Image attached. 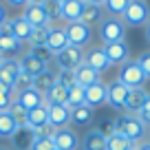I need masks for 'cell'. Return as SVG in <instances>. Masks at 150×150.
I'll return each instance as SVG.
<instances>
[{
	"instance_id": "cell-4",
	"label": "cell",
	"mask_w": 150,
	"mask_h": 150,
	"mask_svg": "<svg viewBox=\"0 0 150 150\" xmlns=\"http://www.w3.org/2000/svg\"><path fill=\"white\" fill-rule=\"evenodd\" d=\"M119 82H122L124 86H128V88H141L146 82V75L144 71H141V66L137 64V60H128L126 64L119 66Z\"/></svg>"
},
{
	"instance_id": "cell-50",
	"label": "cell",
	"mask_w": 150,
	"mask_h": 150,
	"mask_svg": "<svg viewBox=\"0 0 150 150\" xmlns=\"http://www.w3.org/2000/svg\"><path fill=\"white\" fill-rule=\"evenodd\" d=\"M29 2H31V5H42L44 0H29Z\"/></svg>"
},
{
	"instance_id": "cell-32",
	"label": "cell",
	"mask_w": 150,
	"mask_h": 150,
	"mask_svg": "<svg viewBox=\"0 0 150 150\" xmlns=\"http://www.w3.org/2000/svg\"><path fill=\"white\" fill-rule=\"evenodd\" d=\"M86 104V91L82 86H71L69 88V97H66V106L69 108H77V106H84Z\"/></svg>"
},
{
	"instance_id": "cell-48",
	"label": "cell",
	"mask_w": 150,
	"mask_h": 150,
	"mask_svg": "<svg viewBox=\"0 0 150 150\" xmlns=\"http://www.w3.org/2000/svg\"><path fill=\"white\" fill-rule=\"evenodd\" d=\"M146 40H148V44H150V20H148V24H146Z\"/></svg>"
},
{
	"instance_id": "cell-10",
	"label": "cell",
	"mask_w": 150,
	"mask_h": 150,
	"mask_svg": "<svg viewBox=\"0 0 150 150\" xmlns=\"http://www.w3.org/2000/svg\"><path fill=\"white\" fill-rule=\"evenodd\" d=\"M18 64H20V71H24V73H29L31 77H38V75H42V73H47V62H42L40 57H35L31 51L27 53V55H22L18 60Z\"/></svg>"
},
{
	"instance_id": "cell-7",
	"label": "cell",
	"mask_w": 150,
	"mask_h": 150,
	"mask_svg": "<svg viewBox=\"0 0 150 150\" xmlns=\"http://www.w3.org/2000/svg\"><path fill=\"white\" fill-rule=\"evenodd\" d=\"M104 53H106L108 62L110 64H126L128 60H130V49H128L126 40L124 42H110V44H104Z\"/></svg>"
},
{
	"instance_id": "cell-56",
	"label": "cell",
	"mask_w": 150,
	"mask_h": 150,
	"mask_svg": "<svg viewBox=\"0 0 150 150\" xmlns=\"http://www.w3.org/2000/svg\"><path fill=\"white\" fill-rule=\"evenodd\" d=\"M55 150H57V148H55Z\"/></svg>"
},
{
	"instance_id": "cell-41",
	"label": "cell",
	"mask_w": 150,
	"mask_h": 150,
	"mask_svg": "<svg viewBox=\"0 0 150 150\" xmlns=\"http://www.w3.org/2000/svg\"><path fill=\"white\" fill-rule=\"evenodd\" d=\"M53 132H55V128H51L49 124L33 128V137H35V139H49V137H53Z\"/></svg>"
},
{
	"instance_id": "cell-30",
	"label": "cell",
	"mask_w": 150,
	"mask_h": 150,
	"mask_svg": "<svg viewBox=\"0 0 150 150\" xmlns=\"http://www.w3.org/2000/svg\"><path fill=\"white\" fill-rule=\"evenodd\" d=\"M49 124V106H38L33 110H29V126L35 128V126H44Z\"/></svg>"
},
{
	"instance_id": "cell-19",
	"label": "cell",
	"mask_w": 150,
	"mask_h": 150,
	"mask_svg": "<svg viewBox=\"0 0 150 150\" xmlns=\"http://www.w3.org/2000/svg\"><path fill=\"white\" fill-rule=\"evenodd\" d=\"M82 9H84V0H66V2H62L60 20H66V24L77 22L82 16Z\"/></svg>"
},
{
	"instance_id": "cell-14",
	"label": "cell",
	"mask_w": 150,
	"mask_h": 150,
	"mask_svg": "<svg viewBox=\"0 0 150 150\" xmlns=\"http://www.w3.org/2000/svg\"><path fill=\"white\" fill-rule=\"evenodd\" d=\"M71 122V108L69 106H49V126L51 128H66Z\"/></svg>"
},
{
	"instance_id": "cell-40",
	"label": "cell",
	"mask_w": 150,
	"mask_h": 150,
	"mask_svg": "<svg viewBox=\"0 0 150 150\" xmlns=\"http://www.w3.org/2000/svg\"><path fill=\"white\" fill-rule=\"evenodd\" d=\"M55 82L62 84L64 88H71V86H75V75L71 73V71H60V73L55 75Z\"/></svg>"
},
{
	"instance_id": "cell-1",
	"label": "cell",
	"mask_w": 150,
	"mask_h": 150,
	"mask_svg": "<svg viewBox=\"0 0 150 150\" xmlns=\"http://www.w3.org/2000/svg\"><path fill=\"white\" fill-rule=\"evenodd\" d=\"M115 128H117V132L119 135H124L128 141H139L141 137L146 135V124L141 122L137 115H122V117H117L115 119Z\"/></svg>"
},
{
	"instance_id": "cell-15",
	"label": "cell",
	"mask_w": 150,
	"mask_h": 150,
	"mask_svg": "<svg viewBox=\"0 0 150 150\" xmlns=\"http://www.w3.org/2000/svg\"><path fill=\"white\" fill-rule=\"evenodd\" d=\"M73 75H75V84L82 86V88H88V86H93V84H97V82H99V73L95 69H91L86 62L75 71Z\"/></svg>"
},
{
	"instance_id": "cell-24",
	"label": "cell",
	"mask_w": 150,
	"mask_h": 150,
	"mask_svg": "<svg viewBox=\"0 0 150 150\" xmlns=\"http://www.w3.org/2000/svg\"><path fill=\"white\" fill-rule=\"evenodd\" d=\"M71 122L75 126H88L93 124V108L91 106H77V108H71Z\"/></svg>"
},
{
	"instance_id": "cell-42",
	"label": "cell",
	"mask_w": 150,
	"mask_h": 150,
	"mask_svg": "<svg viewBox=\"0 0 150 150\" xmlns=\"http://www.w3.org/2000/svg\"><path fill=\"white\" fill-rule=\"evenodd\" d=\"M137 64L141 66V71H144L146 80H150V51H144L139 57H137Z\"/></svg>"
},
{
	"instance_id": "cell-16",
	"label": "cell",
	"mask_w": 150,
	"mask_h": 150,
	"mask_svg": "<svg viewBox=\"0 0 150 150\" xmlns=\"http://www.w3.org/2000/svg\"><path fill=\"white\" fill-rule=\"evenodd\" d=\"M22 18L27 20L31 27H42V24H49V18H47V13H44L42 5H31V2H29V5L24 7V11H22Z\"/></svg>"
},
{
	"instance_id": "cell-51",
	"label": "cell",
	"mask_w": 150,
	"mask_h": 150,
	"mask_svg": "<svg viewBox=\"0 0 150 150\" xmlns=\"http://www.w3.org/2000/svg\"><path fill=\"white\" fill-rule=\"evenodd\" d=\"M86 2H95V5H104V0H86Z\"/></svg>"
},
{
	"instance_id": "cell-49",
	"label": "cell",
	"mask_w": 150,
	"mask_h": 150,
	"mask_svg": "<svg viewBox=\"0 0 150 150\" xmlns=\"http://www.w3.org/2000/svg\"><path fill=\"white\" fill-rule=\"evenodd\" d=\"M137 150H150V144H141V146H137Z\"/></svg>"
},
{
	"instance_id": "cell-5",
	"label": "cell",
	"mask_w": 150,
	"mask_h": 150,
	"mask_svg": "<svg viewBox=\"0 0 150 150\" xmlns=\"http://www.w3.org/2000/svg\"><path fill=\"white\" fill-rule=\"evenodd\" d=\"M99 38H102L104 44L124 42V38H126V24L122 22V18H106V20H102Z\"/></svg>"
},
{
	"instance_id": "cell-8",
	"label": "cell",
	"mask_w": 150,
	"mask_h": 150,
	"mask_svg": "<svg viewBox=\"0 0 150 150\" xmlns=\"http://www.w3.org/2000/svg\"><path fill=\"white\" fill-rule=\"evenodd\" d=\"M128 86H124L119 80L110 82V84H106V102L110 104L112 108H124V104H126V97H128Z\"/></svg>"
},
{
	"instance_id": "cell-31",
	"label": "cell",
	"mask_w": 150,
	"mask_h": 150,
	"mask_svg": "<svg viewBox=\"0 0 150 150\" xmlns=\"http://www.w3.org/2000/svg\"><path fill=\"white\" fill-rule=\"evenodd\" d=\"M128 5H130V0H104V9L110 13V18H122L126 13Z\"/></svg>"
},
{
	"instance_id": "cell-55",
	"label": "cell",
	"mask_w": 150,
	"mask_h": 150,
	"mask_svg": "<svg viewBox=\"0 0 150 150\" xmlns=\"http://www.w3.org/2000/svg\"><path fill=\"white\" fill-rule=\"evenodd\" d=\"M2 60H5V57H2V55H0V62H2Z\"/></svg>"
},
{
	"instance_id": "cell-11",
	"label": "cell",
	"mask_w": 150,
	"mask_h": 150,
	"mask_svg": "<svg viewBox=\"0 0 150 150\" xmlns=\"http://www.w3.org/2000/svg\"><path fill=\"white\" fill-rule=\"evenodd\" d=\"M20 73V64L13 57H7V60L0 62V84L7 86V88H13V82Z\"/></svg>"
},
{
	"instance_id": "cell-38",
	"label": "cell",
	"mask_w": 150,
	"mask_h": 150,
	"mask_svg": "<svg viewBox=\"0 0 150 150\" xmlns=\"http://www.w3.org/2000/svg\"><path fill=\"white\" fill-rule=\"evenodd\" d=\"M13 102H16L13 91L0 84V112H9V108H11V104H13Z\"/></svg>"
},
{
	"instance_id": "cell-46",
	"label": "cell",
	"mask_w": 150,
	"mask_h": 150,
	"mask_svg": "<svg viewBox=\"0 0 150 150\" xmlns=\"http://www.w3.org/2000/svg\"><path fill=\"white\" fill-rule=\"evenodd\" d=\"M5 2L11 7H27L29 5V0H5Z\"/></svg>"
},
{
	"instance_id": "cell-20",
	"label": "cell",
	"mask_w": 150,
	"mask_h": 150,
	"mask_svg": "<svg viewBox=\"0 0 150 150\" xmlns=\"http://www.w3.org/2000/svg\"><path fill=\"white\" fill-rule=\"evenodd\" d=\"M86 91V106L95 108V106H102V104H106V84H104L102 80L97 82V84L88 86Z\"/></svg>"
},
{
	"instance_id": "cell-28",
	"label": "cell",
	"mask_w": 150,
	"mask_h": 150,
	"mask_svg": "<svg viewBox=\"0 0 150 150\" xmlns=\"http://www.w3.org/2000/svg\"><path fill=\"white\" fill-rule=\"evenodd\" d=\"M82 146H84V150H106V137L93 128L91 132H86Z\"/></svg>"
},
{
	"instance_id": "cell-45",
	"label": "cell",
	"mask_w": 150,
	"mask_h": 150,
	"mask_svg": "<svg viewBox=\"0 0 150 150\" xmlns=\"http://www.w3.org/2000/svg\"><path fill=\"white\" fill-rule=\"evenodd\" d=\"M31 53H33V55H35V57H40V60H42V62H47V64H49V60H51V57H53V53L49 51L47 47H35V49H31Z\"/></svg>"
},
{
	"instance_id": "cell-44",
	"label": "cell",
	"mask_w": 150,
	"mask_h": 150,
	"mask_svg": "<svg viewBox=\"0 0 150 150\" xmlns=\"http://www.w3.org/2000/svg\"><path fill=\"white\" fill-rule=\"evenodd\" d=\"M137 117H139L141 122L146 124V126H150V93H148V97H146V102H144V106H141V110L137 112Z\"/></svg>"
},
{
	"instance_id": "cell-34",
	"label": "cell",
	"mask_w": 150,
	"mask_h": 150,
	"mask_svg": "<svg viewBox=\"0 0 150 150\" xmlns=\"http://www.w3.org/2000/svg\"><path fill=\"white\" fill-rule=\"evenodd\" d=\"M16 128H18V124L13 122V117H11L9 112H0V137L2 139H11Z\"/></svg>"
},
{
	"instance_id": "cell-53",
	"label": "cell",
	"mask_w": 150,
	"mask_h": 150,
	"mask_svg": "<svg viewBox=\"0 0 150 150\" xmlns=\"http://www.w3.org/2000/svg\"><path fill=\"white\" fill-rule=\"evenodd\" d=\"M0 150H9V148H2V146H0Z\"/></svg>"
},
{
	"instance_id": "cell-18",
	"label": "cell",
	"mask_w": 150,
	"mask_h": 150,
	"mask_svg": "<svg viewBox=\"0 0 150 150\" xmlns=\"http://www.w3.org/2000/svg\"><path fill=\"white\" fill-rule=\"evenodd\" d=\"M102 16H104V7L102 5H95V2H86L84 0V9H82L80 22H84L86 27H93V24L102 22Z\"/></svg>"
},
{
	"instance_id": "cell-26",
	"label": "cell",
	"mask_w": 150,
	"mask_h": 150,
	"mask_svg": "<svg viewBox=\"0 0 150 150\" xmlns=\"http://www.w3.org/2000/svg\"><path fill=\"white\" fill-rule=\"evenodd\" d=\"M20 47H22V42L20 40H16L13 35H2L0 33V55L5 57H11V55H16V53L20 51Z\"/></svg>"
},
{
	"instance_id": "cell-39",
	"label": "cell",
	"mask_w": 150,
	"mask_h": 150,
	"mask_svg": "<svg viewBox=\"0 0 150 150\" xmlns=\"http://www.w3.org/2000/svg\"><path fill=\"white\" fill-rule=\"evenodd\" d=\"M95 130H97V132H102L104 137L115 135V132H117V128H115V119H110V117L99 119V124H97V128H95Z\"/></svg>"
},
{
	"instance_id": "cell-29",
	"label": "cell",
	"mask_w": 150,
	"mask_h": 150,
	"mask_svg": "<svg viewBox=\"0 0 150 150\" xmlns=\"http://www.w3.org/2000/svg\"><path fill=\"white\" fill-rule=\"evenodd\" d=\"M53 86H55V75L49 73V71L42 73V75H38V77H33V88H35L40 95H47Z\"/></svg>"
},
{
	"instance_id": "cell-33",
	"label": "cell",
	"mask_w": 150,
	"mask_h": 150,
	"mask_svg": "<svg viewBox=\"0 0 150 150\" xmlns=\"http://www.w3.org/2000/svg\"><path fill=\"white\" fill-rule=\"evenodd\" d=\"M132 141H128L124 135H119V132H115V135L106 137V150H130L132 148Z\"/></svg>"
},
{
	"instance_id": "cell-13",
	"label": "cell",
	"mask_w": 150,
	"mask_h": 150,
	"mask_svg": "<svg viewBox=\"0 0 150 150\" xmlns=\"http://www.w3.org/2000/svg\"><path fill=\"white\" fill-rule=\"evenodd\" d=\"M33 141H35V137H33L31 126H18L16 132L11 135V144H13L16 150H31Z\"/></svg>"
},
{
	"instance_id": "cell-36",
	"label": "cell",
	"mask_w": 150,
	"mask_h": 150,
	"mask_svg": "<svg viewBox=\"0 0 150 150\" xmlns=\"http://www.w3.org/2000/svg\"><path fill=\"white\" fill-rule=\"evenodd\" d=\"M9 115L13 117V122L18 124V126H29V110H24V108L20 106L18 102H13V104H11Z\"/></svg>"
},
{
	"instance_id": "cell-9",
	"label": "cell",
	"mask_w": 150,
	"mask_h": 150,
	"mask_svg": "<svg viewBox=\"0 0 150 150\" xmlns=\"http://www.w3.org/2000/svg\"><path fill=\"white\" fill-rule=\"evenodd\" d=\"M53 144L57 150H75L80 146V139H77L73 128H57L53 132Z\"/></svg>"
},
{
	"instance_id": "cell-37",
	"label": "cell",
	"mask_w": 150,
	"mask_h": 150,
	"mask_svg": "<svg viewBox=\"0 0 150 150\" xmlns=\"http://www.w3.org/2000/svg\"><path fill=\"white\" fill-rule=\"evenodd\" d=\"M42 9H44V13H47L49 22H53V20H60L62 5L57 2V0H44V2H42Z\"/></svg>"
},
{
	"instance_id": "cell-2",
	"label": "cell",
	"mask_w": 150,
	"mask_h": 150,
	"mask_svg": "<svg viewBox=\"0 0 150 150\" xmlns=\"http://www.w3.org/2000/svg\"><path fill=\"white\" fill-rule=\"evenodd\" d=\"M53 57H55L60 71H71V73H75V71L84 64L86 53H84V49H77V47H73V44H69L66 49H62V51L55 53Z\"/></svg>"
},
{
	"instance_id": "cell-6",
	"label": "cell",
	"mask_w": 150,
	"mask_h": 150,
	"mask_svg": "<svg viewBox=\"0 0 150 150\" xmlns=\"http://www.w3.org/2000/svg\"><path fill=\"white\" fill-rule=\"evenodd\" d=\"M64 33H66V38H69V44H73V47H77V49L88 47L91 40H93V29L86 27L80 20H77V22H69L66 29H64Z\"/></svg>"
},
{
	"instance_id": "cell-12",
	"label": "cell",
	"mask_w": 150,
	"mask_h": 150,
	"mask_svg": "<svg viewBox=\"0 0 150 150\" xmlns=\"http://www.w3.org/2000/svg\"><path fill=\"white\" fill-rule=\"evenodd\" d=\"M146 97H148V91L141 86V88H130L128 91V97H126V104H124V110L128 112V115H137V112L141 110V106H144Z\"/></svg>"
},
{
	"instance_id": "cell-43",
	"label": "cell",
	"mask_w": 150,
	"mask_h": 150,
	"mask_svg": "<svg viewBox=\"0 0 150 150\" xmlns=\"http://www.w3.org/2000/svg\"><path fill=\"white\" fill-rule=\"evenodd\" d=\"M31 150H55L53 137H49V139H35L31 144Z\"/></svg>"
},
{
	"instance_id": "cell-3",
	"label": "cell",
	"mask_w": 150,
	"mask_h": 150,
	"mask_svg": "<svg viewBox=\"0 0 150 150\" xmlns=\"http://www.w3.org/2000/svg\"><path fill=\"white\" fill-rule=\"evenodd\" d=\"M150 20V7L146 0H130L126 13L122 16V22L126 27H141V24H148Z\"/></svg>"
},
{
	"instance_id": "cell-25",
	"label": "cell",
	"mask_w": 150,
	"mask_h": 150,
	"mask_svg": "<svg viewBox=\"0 0 150 150\" xmlns=\"http://www.w3.org/2000/svg\"><path fill=\"white\" fill-rule=\"evenodd\" d=\"M31 29H33V27L22 18V16H18V18L11 20V31H13V38H16V40H20V42H29Z\"/></svg>"
},
{
	"instance_id": "cell-23",
	"label": "cell",
	"mask_w": 150,
	"mask_h": 150,
	"mask_svg": "<svg viewBox=\"0 0 150 150\" xmlns=\"http://www.w3.org/2000/svg\"><path fill=\"white\" fill-rule=\"evenodd\" d=\"M66 97H69V88L55 82V86L44 95V102H47V106H66Z\"/></svg>"
},
{
	"instance_id": "cell-54",
	"label": "cell",
	"mask_w": 150,
	"mask_h": 150,
	"mask_svg": "<svg viewBox=\"0 0 150 150\" xmlns=\"http://www.w3.org/2000/svg\"><path fill=\"white\" fill-rule=\"evenodd\" d=\"M130 150H137V146H132V148H130Z\"/></svg>"
},
{
	"instance_id": "cell-21",
	"label": "cell",
	"mask_w": 150,
	"mask_h": 150,
	"mask_svg": "<svg viewBox=\"0 0 150 150\" xmlns=\"http://www.w3.org/2000/svg\"><path fill=\"white\" fill-rule=\"evenodd\" d=\"M84 62L91 66V69H95L97 73H104V71H106L108 66H110V62H108L106 53H104V47L88 51V53H86V60H84Z\"/></svg>"
},
{
	"instance_id": "cell-47",
	"label": "cell",
	"mask_w": 150,
	"mask_h": 150,
	"mask_svg": "<svg viewBox=\"0 0 150 150\" xmlns=\"http://www.w3.org/2000/svg\"><path fill=\"white\" fill-rule=\"evenodd\" d=\"M5 22H7V7L0 2V27H2Z\"/></svg>"
},
{
	"instance_id": "cell-17",
	"label": "cell",
	"mask_w": 150,
	"mask_h": 150,
	"mask_svg": "<svg viewBox=\"0 0 150 150\" xmlns=\"http://www.w3.org/2000/svg\"><path fill=\"white\" fill-rule=\"evenodd\" d=\"M16 102H18L24 110H33V108L47 104V102H44V95H40L35 88H29V91H24V93L16 95Z\"/></svg>"
},
{
	"instance_id": "cell-27",
	"label": "cell",
	"mask_w": 150,
	"mask_h": 150,
	"mask_svg": "<svg viewBox=\"0 0 150 150\" xmlns=\"http://www.w3.org/2000/svg\"><path fill=\"white\" fill-rule=\"evenodd\" d=\"M49 33H51V27H49V24L33 27V29H31V35H29V44H31L33 49H35V47H47Z\"/></svg>"
},
{
	"instance_id": "cell-35",
	"label": "cell",
	"mask_w": 150,
	"mask_h": 150,
	"mask_svg": "<svg viewBox=\"0 0 150 150\" xmlns=\"http://www.w3.org/2000/svg\"><path fill=\"white\" fill-rule=\"evenodd\" d=\"M29 88H33V77L29 73H24V71H20L11 91H13V95H20V93H24V91H29Z\"/></svg>"
},
{
	"instance_id": "cell-52",
	"label": "cell",
	"mask_w": 150,
	"mask_h": 150,
	"mask_svg": "<svg viewBox=\"0 0 150 150\" xmlns=\"http://www.w3.org/2000/svg\"><path fill=\"white\" fill-rule=\"evenodd\" d=\"M57 2H60V5H62V2H66V0H57Z\"/></svg>"
},
{
	"instance_id": "cell-22",
	"label": "cell",
	"mask_w": 150,
	"mask_h": 150,
	"mask_svg": "<svg viewBox=\"0 0 150 150\" xmlns=\"http://www.w3.org/2000/svg\"><path fill=\"white\" fill-rule=\"evenodd\" d=\"M69 47V38H66L64 29H51V33H49V40H47V49L55 55V53H60L62 49Z\"/></svg>"
}]
</instances>
